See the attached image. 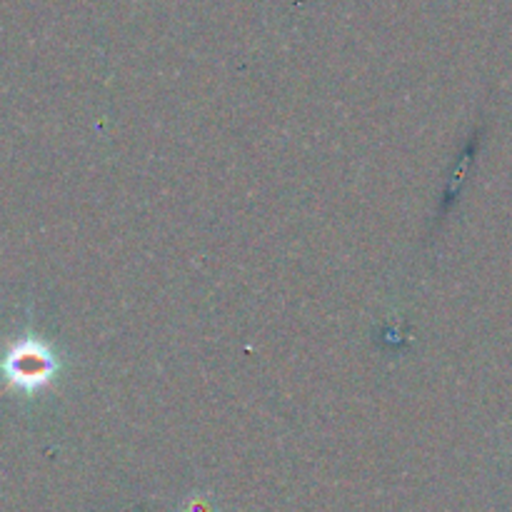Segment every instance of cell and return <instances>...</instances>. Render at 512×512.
Returning a JSON list of instances; mask_svg holds the SVG:
<instances>
[{"instance_id": "obj_1", "label": "cell", "mask_w": 512, "mask_h": 512, "mask_svg": "<svg viewBox=\"0 0 512 512\" xmlns=\"http://www.w3.org/2000/svg\"><path fill=\"white\" fill-rule=\"evenodd\" d=\"M60 370L58 355L53 353L48 343L40 338L25 335L18 338L8 348V353L0 360V373L5 383L13 390L25 395H35L48 388Z\"/></svg>"}]
</instances>
